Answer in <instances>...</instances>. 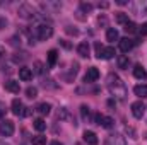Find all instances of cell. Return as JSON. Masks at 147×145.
I'll return each mask as SVG.
<instances>
[{
    "label": "cell",
    "mask_w": 147,
    "mask_h": 145,
    "mask_svg": "<svg viewBox=\"0 0 147 145\" xmlns=\"http://www.w3.org/2000/svg\"><path fill=\"white\" fill-rule=\"evenodd\" d=\"M26 58H28V55H26V53H21V56H19V53H16L12 60H14V62H24Z\"/></svg>",
    "instance_id": "obj_30"
},
{
    "label": "cell",
    "mask_w": 147,
    "mask_h": 145,
    "mask_svg": "<svg viewBox=\"0 0 147 145\" xmlns=\"http://www.w3.org/2000/svg\"><path fill=\"white\" fill-rule=\"evenodd\" d=\"M14 130H16L14 121L5 119V121L0 123V135H2V137H12V135H14Z\"/></svg>",
    "instance_id": "obj_4"
},
{
    "label": "cell",
    "mask_w": 147,
    "mask_h": 145,
    "mask_svg": "<svg viewBox=\"0 0 147 145\" xmlns=\"http://www.w3.org/2000/svg\"><path fill=\"white\" fill-rule=\"evenodd\" d=\"M106 39L108 41H120V34H118V31L115 29V28H110L108 31H106Z\"/></svg>",
    "instance_id": "obj_19"
},
{
    "label": "cell",
    "mask_w": 147,
    "mask_h": 145,
    "mask_svg": "<svg viewBox=\"0 0 147 145\" xmlns=\"http://www.w3.org/2000/svg\"><path fill=\"white\" fill-rule=\"evenodd\" d=\"M82 138H84V142H86V144L98 145V137H96V133H94V132L86 130V132H84V135H82Z\"/></svg>",
    "instance_id": "obj_11"
},
{
    "label": "cell",
    "mask_w": 147,
    "mask_h": 145,
    "mask_svg": "<svg viewBox=\"0 0 147 145\" xmlns=\"http://www.w3.org/2000/svg\"><path fill=\"white\" fill-rule=\"evenodd\" d=\"M115 56V48H103V53H101V58L103 60H110V58H113Z\"/></svg>",
    "instance_id": "obj_21"
},
{
    "label": "cell",
    "mask_w": 147,
    "mask_h": 145,
    "mask_svg": "<svg viewBox=\"0 0 147 145\" xmlns=\"http://www.w3.org/2000/svg\"><path fill=\"white\" fill-rule=\"evenodd\" d=\"M10 44H12V46H17V44H21V39H19L17 36L10 38Z\"/></svg>",
    "instance_id": "obj_35"
},
{
    "label": "cell",
    "mask_w": 147,
    "mask_h": 145,
    "mask_svg": "<svg viewBox=\"0 0 147 145\" xmlns=\"http://www.w3.org/2000/svg\"><path fill=\"white\" fill-rule=\"evenodd\" d=\"M36 111L41 114V116H48L50 111H51V106H50L48 103H41V104H38L36 106Z\"/></svg>",
    "instance_id": "obj_18"
},
{
    "label": "cell",
    "mask_w": 147,
    "mask_h": 145,
    "mask_svg": "<svg viewBox=\"0 0 147 145\" xmlns=\"http://www.w3.org/2000/svg\"><path fill=\"white\" fill-rule=\"evenodd\" d=\"M115 125V119L110 118V116H103V119H101V126L103 128H111Z\"/></svg>",
    "instance_id": "obj_23"
},
{
    "label": "cell",
    "mask_w": 147,
    "mask_h": 145,
    "mask_svg": "<svg viewBox=\"0 0 147 145\" xmlns=\"http://www.w3.org/2000/svg\"><path fill=\"white\" fill-rule=\"evenodd\" d=\"M101 119H103V114H99V113L94 114V123H96V125H101Z\"/></svg>",
    "instance_id": "obj_36"
},
{
    "label": "cell",
    "mask_w": 147,
    "mask_h": 145,
    "mask_svg": "<svg viewBox=\"0 0 147 145\" xmlns=\"http://www.w3.org/2000/svg\"><path fill=\"white\" fill-rule=\"evenodd\" d=\"M50 145H63V144H60V142H51Z\"/></svg>",
    "instance_id": "obj_44"
},
{
    "label": "cell",
    "mask_w": 147,
    "mask_h": 145,
    "mask_svg": "<svg viewBox=\"0 0 147 145\" xmlns=\"http://www.w3.org/2000/svg\"><path fill=\"white\" fill-rule=\"evenodd\" d=\"M128 34H134V33H137V26H135V22H132V21H128L127 24H125V28H123Z\"/></svg>",
    "instance_id": "obj_24"
},
{
    "label": "cell",
    "mask_w": 147,
    "mask_h": 145,
    "mask_svg": "<svg viewBox=\"0 0 147 145\" xmlns=\"http://www.w3.org/2000/svg\"><path fill=\"white\" fill-rule=\"evenodd\" d=\"M34 130H38V132H45L46 130V123H45V119L43 118H38V119H34Z\"/></svg>",
    "instance_id": "obj_22"
},
{
    "label": "cell",
    "mask_w": 147,
    "mask_h": 145,
    "mask_svg": "<svg viewBox=\"0 0 147 145\" xmlns=\"http://www.w3.org/2000/svg\"><path fill=\"white\" fill-rule=\"evenodd\" d=\"M127 133H130V135H132V138H137V137H135V130H134V128H128V126H127Z\"/></svg>",
    "instance_id": "obj_38"
},
{
    "label": "cell",
    "mask_w": 147,
    "mask_h": 145,
    "mask_svg": "<svg viewBox=\"0 0 147 145\" xmlns=\"http://www.w3.org/2000/svg\"><path fill=\"white\" fill-rule=\"evenodd\" d=\"M98 79H99V70H98L96 67L87 68V72H86V75H84V82L91 84V82H96Z\"/></svg>",
    "instance_id": "obj_7"
},
{
    "label": "cell",
    "mask_w": 147,
    "mask_h": 145,
    "mask_svg": "<svg viewBox=\"0 0 147 145\" xmlns=\"http://www.w3.org/2000/svg\"><path fill=\"white\" fill-rule=\"evenodd\" d=\"M116 3H118V5H127L128 2H127V0H116Z\"/></svg>",
    "instance_id": "obj_42"
},
{
    "label": "cell",
    "mask_w": 147,
    "mask_h": 145,
    "mask_svg": "<svg viewBox=\"0 0 147 145\" xmlns=\"http://www.w3.org/2000/svg\"><path fill=\"white\" fill-rule=\"evenodd\" d=\"M98 22H99L101 26H106V22H108V21H106V17L103 15V17H99V19H98Z\"/></svg>",
    "instance_id": "obj_37"
},
{
    "label": "cell",
    "mask_w": 147,
    "mask_h": 145,
    "mask_svg": "<svg viewBox=\"0 0 147 145\" xmlns=\"http://www.w3.org/2000/svg\"><path fill=\"white\" fill-rule=\"evenodd\" d=\"M34 72L36 73H43L45 72V65L41 62H34Z\"/></svg>",
    "instance_id": "obj_29"
},
{
    "label": "cell",
    "mask_w": 147,
    "mask_h": 145,
    "mask_svg": "<svg viewBox=\"0 0 147 145\" xmlns=\"http://www.w3.org/2000/svg\"><path fill=\"white\" fill-rule=\"evenodd\" d=\"M19 15L22 19H33V17H36V10L31 3H22L19 7Z\"/></svg>",
    "instance_id": "obj_3"
},
{
    "label": "cell",
    "mask_w": 147,
    "mask_h": 145,
    "mask_svg": "<svg viewBox=\"0 0 147 145\" xmlns=\"http://www.w3.org/2000/svg\"><path fill=\"white\" fill-rule=\"evenodd\" d=\"M144 113H146V106H144L142 101H135V103L132 104V114H134L137 119H140V118L144 116Z\"/></svg>",
    "instance_id": "obj_6"
},
{
    "label": "cell",
    "mask_w": 147,
    "mask_h": 145,
    "mask_svg": "<svg viewBox=\"0 0 147 145\" xmlns=\"http://www.w3.org/2000/svg\"><path fill=\"white\" fill-rule=\"evenodd\" d=\"M26 96H28L29 99H34L38 96V89L36 87H28V89H26Z\"/></svg>",
    "instance_id": "obj_28"
},
{
    "label": "cell",
    "mask_w": 147,
    "mask_h": 145,
    "mask_svg": "<svg viewBox=\"0 0 147 145\" xmlns=\"http://www.w3.org/2000/svg\"><path fill=\"white\" fill-rule=\"evenodd\" d=\"M134 77H135V79H139V80H146V79H147L146 68H144L142 65H135V67H134Z\"/></svg>",
    "instance_id": "obj_13"
},
{
    "label": "cell",
    "mask_w": 147,
    "mask_h": 145,
    "mask_svg": "<svg viewBox=\"0 0 147 145\" xmlns=\"http://www.w3.org/2000/svg\"><path fill=\"white\" fill-rule=\"evenodd\" d=\"M137 31H139V33H140L142 36H147V22H144V24H142V26H140V28H139Z\"/></svg>",
    "instance_id": "obj_32"
},
{
    "label": "cell",
    "mask_w": 147,
    "mask_h": 145,
    "mask_svg": "<svg viewBox=\"0 0 147 145\" xmlns=\"http://www.w3.org/2000/svg\"><path fill=\"white\" fill-rule=\"evenodd\" d=\"M67 116H69L67 109H65V108H60V111H58V118H60V119H63V118H67Z\"/></svg>",
    "instance_id": "obj_33"
},
{
    "label": "cell",
    "mask_w": 147,
    "mask_h": 145,
    "mask_svg": "<svg viewBox=\"0 0 147 145\" xmlns=\"http://www.w3.org/2000/svg\"><path fill=\"white\" fill-rule=\"evenodd\" d=\"M132 9L137 15H146L147 14V0H139V2H134L132 3Z\"/></svg>",
    "instance_id": "obj_8"
},
{
    "label": "cell",
    "mask_w": 147,
    "mask_h": 145,
    "mask_svg": "<svg viewBox=\"0 0 147 145\" xmlns=\"http://www.w3.org/2000/svg\"><path fill=\"white\" fill-rule=\"evenodd\" d=\"M116 22H118V24H123V26H125V24L128 22V15H127V14H123V12L116 14Z\"/></svg>",
    "instance_id": "obj_26"
},
{
    "label": "cell",
    "mask_w": 147,
    "mask_h": 145,
    "mask_svg": "<svg viewBox=\"0 0 147 145\" xmlns=\"http://www.w3.org/2000/svg\"><path fill=\"white\" fill-rule=\"evenodd\" d=\"M33 145H46V137H43V135L33 137Z\"/></svg>",
    "instance_id": "obj_27"
},
{
    "label": "cell",
    "mask_w": 147,
    "mask_h": 145,
    "mask_svg": "<svg viewBox=\"0 0 147 145\" xmlns=\"http://www.w3.org/2000/svg\"><path fill=\"white\" fill-rule=\"evenodd\" d=\"M134 46H135V39H130V38H123V39H120V50H121L123 53H128Z\"/></svg>",
    "instance_id": "obj_9"
},
{
    "label": "cell",
    "mask_w": 147,
    "mask_h": 145,
    "mask_svg": "<svg viewBox=\"0 0 147 145\" xmlns=\"http://www.w3.org/2000/svg\"><path fill=\"white\" fill-rule=\"evenodd\" d=\"M108 5H110V3H106V2H103V3H99V7H101V9H106Z\"/></svg>",
    "instance_id": "obj_43"
},
{
    "label": "cell",
    "mask_w": 147,
    "mask_h": 145,
    "mask_svg": "<svg viewBox=\"0 0 147 145\" xmlns=\"http://www.w3.org/2000/svg\"><path fill=\"white\" fill-rule=\"evenodd\" d=\"M108 89H110L111 96H115L116 99H125L127 97V87L121 82V79L115 73L108 75Z\"/></svg>",
    "instance_id": "obj_1"
},
{
    "label": "cell",
    "mask_w": 147,
    "mask_h": 145,
    "mask_svg": "<svg viewBox=\"0 0 147 145\" xmlns=\"http://www.w3.org/2000/svg\"><path fill=\"white\" fill-rule=\"evenodd\" d=\"M5 113H7V106H5V103H2V101H0V118H3V116H5Z\"/></svg>",
    "instance_id": "obj_34"
},
{
    "label": "cell",
    "mask_w": 147,
    "mask_h": 145,
    "mask_svg": "<svg viewBox=\"0 0 147 145\" xmlns=\"http://www.w3.org/2000/svg\"><path fill=\"white\" fill-rule=\"evenodd\" d=\"M94 48H96V56H98V58H101V53H103V46H101L99 43H96V44H94Z\"/></svg>",
    "instance_id": "obj_31"
},
{
    "label": "cell",
    "mask_w": 147,
    "mask_h": 145,
    "mask_svg": "<svg viewBox=\"0 0 147 145\" xmlns=\"http://www.w3.org/2000/svg\"><path fill=\"white\" fill-rule=\"evenodd\" d=\"M105 145H127V140L123 135H118V133H111L106 137Z\"/></svg>",
    "instance_id": "obj_5"
},
{
    "label": "cell",
    "mask_w": 147,
    "mask_h": 145,
    "mask_svg": "<svg viewBox=\"0 0 147 145\" xmlns=\"http://www.w3.org/2000/svg\"><path fill=\"white\" fill-rule=\"evenodd\" d=\"M36 36H38L39 41L50 39V38L53 36V28H51L50 24H41V26H38L36 28Z\"/></svg>",
    "instance_id": "obj_2"
},
{
    "label": "cell",
    "mask_w": 147,
    "mask_h": 145,
    "mask_svg": "<svg viewBox=\"0 0 147 145\" xmlns=\"http://www.w3.org/2000/svg\"><path fill=\"white\" fill-rule=\"evenodd\" d=\"M57 58H58L57 50H50V51H48V65H50V67H53V65L57 63Z\"/></svg>",
    "instance_id": "obj_20"
},
{
    "label": "cell",
    "mask_w": 147,
    "mask_h": 145,
    "mask_svg": "<svg viewBox=\"0 0 147 145\" xmlns=\"http://www.w3.org/2000/svg\"><path fill=\"white\" fill-rule=\"evenodd\" d=\"M3 26H7V19L0 17V29H3Z\"/></svg>",
    "instance_id": "obj_39"
},
{
    "label": "cell",
    "mask_w": 147,
    "mask_h": 145,
    "mask_svg": "<svg viewBox=\"0 0 147 145\" xmlns=\"http://www.w3.org/2000/svg\"><path fill=\"white\" fill-rule=\"evenodd\" d=\"M116 63H118V68L127 70V68L130 67V58H128V55H120V56L116 58Z\"/></svg>",
    "instance_id": "obj_12"
},
{
    "label": "cell",
    "mask_w": 147,
    "mask_h": 145,
    "mask_svg": "<svg viewBox=\"0 0 147 145\" xmlns=\"http://www.w3.org/2000/svg\"><path fill=\"white\" fill-rule=\"evenodd\" d=\"M19 79L24 80V82L31 80V79H33V70H31V68H26V67L19 68Z\"/></svg>",
    "instance_id": "obj_15"
},
{
    "label": "cell",
    "mask_w": 147,
    "mask_h": 145,
    "mask_svg": "<svg viewBox=\"0 0 147 145\" xmlns=\"http://www.w3.org/2000/svg\"><path fill=\"white\" fill-rule=\"evenodd\" d=\"M29 114H31L29 108H24V111H22V116H29Z\"/></svg>",
    "instance_id": "obj_41"
},
{
    "label": "cell",
    "mask_w": 147,
    "mask_h": 145,
    "mask_svg": "<svg viewBox=\"0 0 147 145\" xmlns=\"http://www.w3.org/2000/svg\"><path fill=\"white\" fill-rule=\"evenodd\" d=\"M80 114H82V118H84L86 121H89V119H91V111H89V108H87L86 104H82V106H80Z\"/></svg>",
    "instance_id": "obj_25"
},
{
    "label": "cell",
    "mask_w": 147,
    "mask_h": 145,
    "mask_svg": "<svg viewBox=\"0 0 147 145\" xmlns=\"http://www.w3.org/2000/svg\"><path fill=\"white\" fill-rule=\"evenodd\" d=\"M67 33H69V34H74V36H75V34H77V29H70V28H67Z\"/></svg>",
    "instance_id": "obj_40"
},
{
    "label": "cell",
    "mask_w": 147,
    "mask_h": 145,
    "mask_svg": "<svg viewBox=\"0 0 147 145\" xmlns=\"http://www.w3.org/2000/svg\"><path fill=\"white\" fill-rule=\"evenodd\" d=\"M0 145H9V144H5V142H0Z\"/></svg>",
    "instance_id": "obj_45"
},
{
    "label": "cell",
    "mask_w": 147,
    "mask_h": 145,
    "mask_svg": "<svg viewBox=\"0 0 147 145\" xmlns=\"http://www.w3.org/2000/svg\"><path fill=\"white\" fill-rule=\"evenodd\" d=\"M89 51H91V48H89V43H86V41L77 46V53H79V56H82V58H87V56H89Z\"/></svg>",
    "instance_id": "obj_14"
},
{
    "label": "cell",
    "mask_w": 147,
    "mask_h": 145,
    "mask_svg": "<svg viewBox=\"0 0 147 145\" xmlns=\"http://www.w3.org/2000/svg\"><path fill=\"white\" fill-rule=\"evenodd\" d=\"M134 92H135V96H139V97H147V84H139V85H135V87H134Z\"/></svg>",
    "instance_id": "obj_17"
},
{
    "label": "cell",
    "mask_w": 147,
    "mask_h": 145,
    "mask_svg": "<svg viewBox=\"0 0 147 145\" xmlns=\"http://www.w3.org/2000/svg\"><path fill=\"white\" fill-rule=\"evenodd\" d=\"M3 87H5V91H9V92H12V94H19V91H21V85H19V82H16V80H7V82L3 84Z\"/></svg>",
    "instance_id": "obj_10"
},
{
    "label": "cell",
    "mask_w": 147,
    "mask_h": 145,
    "mask_svg": "<svg viewBox=\"0 0 147 145\" xmlns=\"http://www.w3.org/2000/svg\"><path fill=\"white\" fill-rule=\"evenodd\" d=\"M22 111H24L22 103H21L19 99H14V101H12V113H14L16 116H22Z\"/></svg>",
    "instance_id": "obj_16"
}]
</instances>
